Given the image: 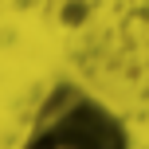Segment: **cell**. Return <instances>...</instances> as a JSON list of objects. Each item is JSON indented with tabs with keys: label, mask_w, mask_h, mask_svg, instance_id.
I'll list each match as a JSON object with an SVG mask.
<instances>
[{
	"label": "cell",
	"mask_w": 149,
	"mask_h": 149,
	"mask_svg": "<svg viewBox=\"0 0 149 149\" xmlns=\"http://www.w3.org/2000/svg\"><path fill=\"white\" fill-rule=\"evenodd\" d=\"M20 149H134V137L106 98L74 79H55L31 110Z\"/></svg>",
	"instance_id": "obj_1"
}]
</instances>
